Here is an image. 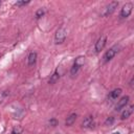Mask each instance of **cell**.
Returning a JSON list of instances; mask_svg holds the SVG:
<instances>
[{"instance_id": "1", "label": "cell", "mask_w": 134, "mask_h": 134, "mask_svg": "<svg viewBox=\"0 0 134 134\" xmlns=\"http://www.w3.org/2000/svg\"><path fill=\"white\" fill-rule=\"evenodd\" d=\"M120 49H121L120 45H113L112 47H110V48L105 52V54H104V57H103V62H104V63H108L109 61H111V60L119 52Z\"/></svg>"}, {"instance_id": "2", "label": "cell", "mask_w": 134, "mask_h": 134, "mask_svg": "<svg viewBox=\"0 0 134 134\" xmlns=\"http://www.w3.org/2000/svg\"><path fill=\"white\" fill-rule=\"evenodd\" d=\"M84 64H85V57H83V55L77 57V58L75 59V61H74L72 67H71V69H70V74H71L72 76H74V75L79 72V70L81 69V67H82Z\"/></svg>"}, {"instance_id": "3", "label": "cell", "mask_w": 134, "mask_h": 134, "mask_svg": "<svg viewBox=\"0 0 134 134\" xmlns=\"http://www.w3.org/2000/svg\"><path fill=\"white\" fill-rule=\"evenodd\" d=\"M66 37H67V31H66V29H65L64 27L59 28V29L57 30L55 35H54V43H55L57 45L62 44V43L65 41Z\"/></svg>"}, {"instance_id": "4", "label": "cell", "mask_w": 134, "mask_h": 134, "mask_svg": "<svg viewBox=\"0 0 134 134\" xmlns=\"http://www.w3.org/2000/svg\"><path fill=\"white\" fill-rule=\"evenodd\" d=\"M118 4H119V3H118L117 1H112V2H110L108 5L105 6L104 12L102 13V16H104V17H108V16L112 15V14L115 12V9L117 8Z\"/></svg>"}, {"instance_id": "5", "label": "cell", "mask_w": 134, "mask_h": 134, "mask_svg": "<svg viewBox=\"0 0 134 134\" xmlns=\"http://www.w3.org/2000/svg\"><path fill=\"white\" fill-rule=\"evenodd\" d=\"M132 9H133V4L130 3V2L126 3V4L121 7V9H120L119 18H120V19H126V18H128V17L131 15Z\"/></svg>"}, {"instance_id": "6", "label": "cell", "mask_w": 134, "mask_h": 134, "mask_svg": "<svg viewBox=\"0 0 134 134\" xmlns=\"http://www.w3.org/2000/svg\"><path fill=\"white\" fill-rule=\"evenodd\" d=\"M106 43H107V36H105V35L100 36L97 39V41L95 42V45H94L95 52H99L100 50H103L104 47H105V45H106Z\"/></svg>"}, {"instance_id": "7", "label": "cell", "mask_w": 134, "mask_h": 134, "mask_svg": "<svg viewBox=\"0 0 134 134\" xmlns=\"http://www.w3.org/2000/svg\"><path fill=\"white\" fill-rule=\"evenodd\" d=\"M129 99H130V97H129L128 95L122 96L119 100H117V104H116V106H115V110H116V111H120V110L125 109V108L127 107L128 103H129Z\"/></svg>"}, {"instance_id": "8", "label": "cell", "mask_w": 134, "mask_h": 134, "mask_svg": "<svg viewBox=\"0 0 134 134\" xmlns=\"http://www.w3.org/2000/svg\"><path fill=\"white\" fill-rule=\"evenodd\" d=\"M82 126H83V128H86V129L93 128V127H94V117H93L92 115H87V116L83 119Z\"/></svg>"}, {"instance_id": "9", "label": "cell", "mask_w": 134, "mask_h": 134, "mask_svg": "<svg viewBox=\"0 0 134 134\" xmlns=\"http://www.w3.org/2000/svg\"><path fill=\"white\" fill-rule=\"evenodd\" d=\"M121 92H122V90H121L120 88H116V89L112 90V91L109 93V95H108V99H109L110 102L116 100V99L119 97V95L121 94Z\"/></svg>"}, {"instance_id": "10", "label": "cell", "mask_w": 134, "mask_h": 134, "mask_svg": "<svg viewBox=\"0 0 134 134\" xmlns=\"http://www.w3.org/2000/svg\"><path fill=\"white\" fill-rule=\"evenodd\" d=\"M133 105H131L130 107H128V108H126L122 112H121V114H120V119H127V118H129L130 117V115L133 113Z\"/></svg>"}, {"instance_id": "11", "label": "cell", "mask_w": 134, "mask_h": 134, "mask_svg": "<svg viewBox=\"0 0 134 134\" xmlns=\"http://www.w3.org/2000/svg\"><path fill=\"white\" fill-rule=\"evenodd\" d=\"M37 52L35 51H31L29 54H28V58H27V64L28 66H34L37 62Z\"/></svg>"}, {"instance_id": "12", "label": "cell", "mask_w": 134, "mask_h": 134, "mask_svg": "<svg viewBox=\"0 0 134 134\" xmlns=\"http://www.w3.org/2000/svg\"><path fill=\"white\" fill-rule=\"evenodd\" d=\"M76 117H77V115H76V113H71L67 118H66V120H65V125L67 126V127H70V126H72L74 122H75V120H76Z\"/></svg>"}, {"instance_id": "13", "label": "cell", "mask_w": 134, "mask_h": 134, "mask_svg": "<svg viewBox=\"0 0 134 134\" xmlns=\"http://www.w3.org/2000/svg\"><path fill=\"white\" fill-rule=\"evenodd\" d=\"M59 79H60V73H59V70H58V69H55V71L53 72V74L50 76V79H49L48 83H49V84H54Z\"/></svg>"}, {"instance_id": "14", "label": "cell", "mask_w": 134, "mask_h": 134, "mask_svg": "<svg viewBox=\"0 0 134 134\" xmlns=\"http://www.w3.org/2000/svg\"><path fill=\"white\" fill-rule=\"evenodd\" d=\"M44 14H45V10H44L43 8H39V9L36 12L35 17H36V19H40L41 17H43V16H44Z\"/></svg>"}, {"instance_id": "15", "label": "cell", "mask_w": 134, "mask_h": 134, "mask_svg": "<svg viewBox=\"0 0 134 134\" xmlns=\"http://www.w3.org/2000/svg\"><path fill=\"white\" fill-rule=\"evenodd\" d=\"M22 131H23L22 127H20V126H17V127H15V128L12 130L10 134H21V133H22Z\"/></svg>"}, {"instance_id": "16", "label": "cell", "mask_w": 134, "mask_h": 134, "mask_svg": "<svg viewBox=\"0 0 134 134\" xmlns=\"http://www.w3.org/2000/svg\"><path fill=\"white\" fill-rule=\"evenodd\" d=\"M113 122H114V117H113V116H110V117H108V118L105 120V125H106V126H111Z\"/></svg>"}, {"instance_id": "17", "label": "cell", "mask_w": 134, "mask_h": 134, "mask_svg": "<svg viewBox=\"0 0 134 134\" xmlns=\"http://www.w3.org/2000/svg\"><path fill=\"white\" fill-rule=\"evenodd\" d=\"M29 3V1H17L16 3H15V5H17V6H22V5H26V4H28Z\"/></svg>"}, {"instance_id": "18", "label": "cell", "mask_w": 134, "mask_h": 134, "mask_svg": "<svg viewBox=\"0 0 134 134\" xmlns=\"http://www.w3.org/2000/svg\"><path fill=\"white\" fill-rule=\"evenodd\" d=\"M49 125H50L51 127H57V126H58V120H57L55 118H51V119L49 120Z\"/></svg>"}, {"instance_id": "19", "label": "cell", "mask_w": 134, "mask_h": 134, "mask_svg": "<svg viewBox=\"0 0 134 134\" xmlns=\"http://www.w3.org/2000/svg\"><path fill=\"white\" fill-rule=\"evenodd\" d=\"M133 80H134V79L132 77V79H131V81H130V86H132V85H133Z\"/></svg>"}, {"instance_id": "20", "label": "cell", "mask_w": 134, "mask_h": 134, "mask_svg": "<svg viewBox=\"0 0 134 134\" xmlns=\"http://www.w3.org/2000/svg\"><path fill=\"white\" fill-rule=\"evenodd\" d=\"M112 134H120L119 132H114V133H112Z\"/></svg>"}, {"instance_id": "21", "label": "cell", "mask_w": 134, "mask_h": 134, "mask_svg": "<svg viewBox=\"0 0 134 134\" xmlns=\"http://www.w3.org/2000/svg\"><path fill=\"white\" fill-rule=\"evenodd\" d=\"M0 5H1V1H0Z\"/></svg>"}]
</instances>
